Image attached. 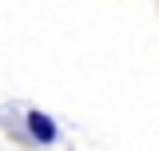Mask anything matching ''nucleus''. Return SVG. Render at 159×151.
I'll use <instances>...</instances> for the list:
<instances>
[{"label":"nucleus","instance_id":"nucleus-1","mask_svg":"<svg viewBox=\"0 0 159 151\" xmlns=\"http://www.w3.org/2000/svg\"><path fill=\"white\" fill-rule=\"evenodd\" d=\"M28 127H32V135H40L44 143H52V139H56V127L48 123V115H40V112L28 115Z\"/></svg>","mask_w":159,"mask_h":151}]
</instances>
